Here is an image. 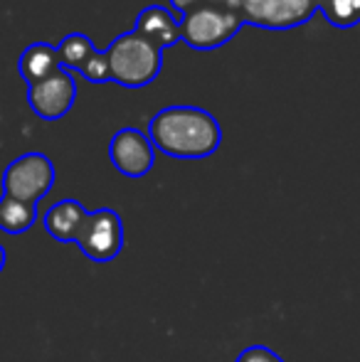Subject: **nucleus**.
<instances>
[{"label": "nucleus", "instance_id": "nucleus-1", "mask_svg": "<svg viewBox=\"0 0 360 362\" xmlns=\"http://www.w3.org/2000/svg\"><path fill=\"white\" fill-rule=\"evenodd\" d=\"M156 151L180 160L210 158L222 144L220 121L200 106H168L151 119L149 134Z\"/></svg>", "mask_w": 360, "mask_h": 362}, {"label": "nucleus", "instance_id": "nucleus-2", "mask_svg": "<svg viewBox=\"0 0 360 362\" xmlns=\"http://www.w3.org/2000/svg\"><path fill=\"white\" fill-rule=\"evenodd\" d=\"M111 81L126 89H141L158 79L163 69V49L141 37L139 33H124L106 47Z\"/></svg>", "mask_w": 360, "mask_h": 362}, {"label": "nucleus", "instance_id": "nucleus-3", "mask_svg": "<svg viewBox=\"0 0 360 362\" xmlns=\"http://www.w3.org/2000/svg\"><path fill=\"white\" fill-rule=\"evenodd\" d=\"M242 28V20L220 5H200L180 18V42L190 49L207 52L227 45Z\"/></svg>", "mask_w": 360, "mask_h": 362}, {"label": "nucleus", "instance_id": "nucleus-4", "mask_svg": "<svg viewBox=\"0 0 360 362\" xmlns=\"http://www.w3.org/2000/svg\"><path fill=\"white\" fill-rule=\"evenodd\" d=\"M54 185V165L45 153H25L3 173V195L37 205Z\"/></svg>", "mask_w": 360, "mask_h": 362}, {"label": "nucleus", "instance_id": "nucleus-5", "mask_svg": "<svg viewBox=\"0 0 360 362\" xmlns=\"http://www.w3.org/2000/svg\"><path fill=\"white\" fill-rule=\"evenodd\" d=\"M124 219L111 207H101V210L89 212L84 219L82 229L77 234V247L82 254L94 264L114 262L124 249Z\"/></svg>", "mask_w": 360, "mask_h": 362}, {"label": "nucleus", "instance_id": "nucleus-6", "mask_svg": "<svg viewBox=\"0 0 360 362\" xmlns=\"http://www.w3.org/2000/svg\"><path fill=\"white\" fill-rule=\"evenodd\" d=\"M77 101V84L74 76L59 67L47 79L28 86V104L42 121H59L72 111Z\"/></svg>", "mask_w": 360, "mask_h": 362}, {"label": "nucleus", "instance_id": "nucleus-7", "mask_svg": "<svg viewBox=\"0 0 360 362\" xmlns=\"http://www.w3.org/2000/svg\"><path fill=\"white\" fill-rule=\"evenodd\" d=\"M109 158L114 168L126 177H144L153 170L156 148L144 131L126 126L114 134L109 144Z\"/></svg>", "mask_w": 360, "mask_h": 362}, {"label": "nucleus", "instance_id": "nucleus-8", "mask_svg": "<svg viewBox=\"0 0 360 362\" xmlns=\"http://www.w3.org/2000/svg\"><path fill=\"white\" fill-rule=\"evenodd\" d=\"M318 13V0H262L245 18V25L265 30H294Z\"/></svg>", "mask_w": 360, "mask_h": 362}, {"label": "nucleus", "instance_id": "nucleus-9", "mask_svg": "<svg viewBox=\"0 0 360 362\" xmlns=\"http://www.w3.org/2000/svg\"><path fill=\"white\" fill-rule=\"evenodd\" d=\"M134 33L153 42L158 49H168L180 42V23L170 10L163 5H149L139 13L134 25Z\"/></svg>", "mask_w": 360, "mask_h": 362}, {"label": "nucleus", "instance_id": "nucleus-10", "mask_svg": "<svg viewBox=\"0 0 360 362\" xmlns=\"http://www.w3.org/2000/svg\"><path fill=\"white\" fill-rule=\"evenodd\" d=\"M87 207L77 200H59L45 212L42 224L47 234L59 244H74L77 234L82 229L84 219H87Z\"/></svg>", "mask_w": 360, "mask_h": 362}, {"label": "nucleus", "instance_id": "nucleus-11", "mask_svg": "<svg viewBox=\"0 0 360 362\" xmlns=\"http://www.w3.org/2000/svg\"><path fill=\"white\" fill-rule=\"evenodd\" d=\"M59 67H62V64H59V57H57V47L50 42L28 45V47L23 49V54H20V62H18L20 76L28 81V86L47 79V76L57 72Z\"/></svg>", "mask_w": 360, "mask_h": 362}, {"label": "nucleus", "instance_id": "nucleus-12", "mask_svg": "<svg viewBox=\"0 0 360 362\" xmlns=\"http://www.w3.org/2000/svg\"><path fill=\"white\" fill-rule=\"evenodd\" d=\"M37 219V205H28V202L5 197L0 200V229L8 234H23Z\"/></svg>", "mask_w": 360, "mask_h": 362}, {"label": "nucleus", "instance_id": "nucleus-13", "mask_svg": "<svg viewBox=\"0 0 360 362\" xmlns=\"http://www.w3.org/2000/svg\"><path fill=\"white\" fill-rule=\"evenodd\" d=\"M96 52V47L91 45V40L87 35L82 33H72L67 35V37L62 40V42L57 45V57H59V64H62L64 69H74V72H79V69L84 67V62L91 57V54Z\"/></svg>", "mask_w": 360, "mask_h": 362}, {"label": "nucleus", "instance_id": "nucleus-14", "mask_svg": "<svg viewBox=\"0 0 360 362\" xmlns=\"http://www.w3.org/2000/svg\"><path fill=\"white\" fill-rule=\"evenodd\" d=\"M318 13L338 30L360 25V0H318Z\"/></svg>", "mask_w": 360, "mask_h": 362}, {"label": "nucleus", "instance_id": "nucleus-15", "mask_svg": "<svg viewBox=\"0 0 360 362\" xmlns=\"http://www.w3.org/2000/svg\"><path fill=\"white\" fill-rule=\"evenodd\" d=\"M79 74L84 76L91 84H106L111 81V74H109V59H106V52H99L96 49L94 54L84 62V67L79 69Z\"/></svg>", "mask_w": 360, "mask_h": 362}, {"label": "nucleus", "instance_id": "nucleus-16", "mask_svg": "<svg viewBox=\"0 0 360 362\" xmlns=\"http://www.w3.org/2000/svg\"><path fill=\"white\" fill-rule=\"evenodd\" d=\"M235 362H284V360L272 348H267V345H252V348L242 350Z\"/></svg>", "mask_w": 360, "mask_h": 362}, {"label": "nucleus", "instance_id": "nucleus-17", "mask_svg": "<svg viewBox=\"0 0 360 362\" xmlns=\"http://www.w3.org/2000/svg\"><path fill=\"white\" fill-rule=\"evenodd\" d=\"M5 262H8V257H5V249L0 247V272L5 269Z\"/></svg>", "mask_w": 360, "mask_h": 362}]
</instances>
